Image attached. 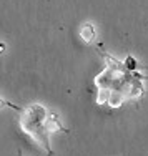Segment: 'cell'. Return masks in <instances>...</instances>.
I'll list each match as a JSON object with an SVG mask.
<instances>
[{"label":"cell","mask_w":148,"mask_h":156,"mask_svg":"<svg viewBox=\"0 0 148 156\" xmlns=\"http://www.w3.org/2000/svg\"><path fill=\"white\" fill-rule=\"evenodd\" d=\"M20 128L25 135H28L38 146L45 150L47 156H53L50 146V135L55 131H65V125H62L57 113H52L42 105H30L22 110L20 115Z\"/></svg>","instance_id":"1"},{"label":"cell","mask_w":148,"mask_h":156,"mask_svg":"<svg viewBox=\"0 0 148 156\" xmlns=\"http://www.w3.org/2000/svg\"><path fill=\"white\" fill-rule=\"evenodd\" d=\"M80 37L83 38V42L87 43H92L95 38V27L92 23H87L82 27V30H80Z\"/></svg>","instance_id":"2"},{"label":"cell","mask_w":148,"mask_h":156,"mask_svg":"<svg viewBox=\"0 0 148 156\" xmlns=\"http://www.w3.org/2000/svg\"><path fill=\"white\" fill-rule=\"evenodd\" d=\"M125 68L130 70V72H133V70L136 68V62H135V58H133L132 55H128V57H127V62H125Z\"/></svg>","instance_id":"3"},{"label":"cell","mask_w":148,"mask_h":156,"mask_svg":"<svg viewBox=\"0 0 148 156\" xmlns=\"http://www.w3.org/2000/svg\"><path fill=\"white\" fill-rule=\"evenodd\" d=\"M3 50H5V45H3V43H0V53H2Z\"/></svg>","instance_id":"4"},{"label":"cell","mask_w":148,"mask_h":156,"mask_svg":"<svg viewBox=\"0 0 148 156\" xmlns=\"http://www.w3.org/2000/svg\"><path fill=\"white\" fill-rule=\"evenodd\" d=\"M18 156H22V153H20V151H18Z\"/></svg>","instance_id":"5"}]
</instances>
